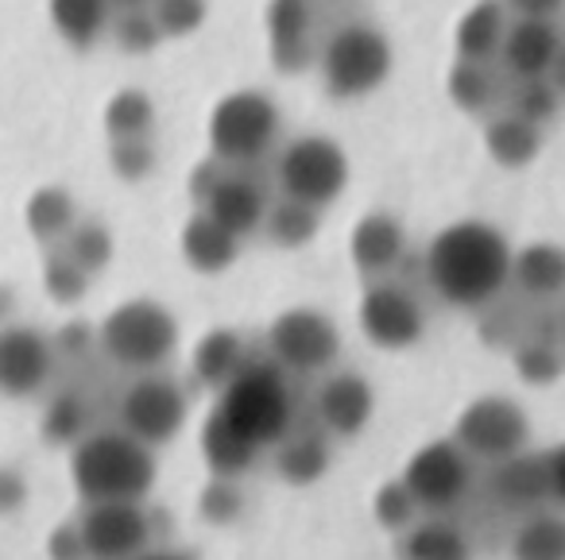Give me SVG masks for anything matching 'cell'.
<instances>
[{
	"label": "cell",
	"instance_id": "6da1fadb",
	"mask_svg": "<svg viewBox=\"0 0 565 560\" xmlns=\"http://www.w3.org/2000/svg\"><path fill=\"white\" fill-rule=\"evenodd\" d=\"M426 279L454 310H484L511 279V244L488 220H454L426 248Z\"/></svg>",
	"mask_w": 565,
	"mask_h": 560
},
{
	"label": "cell",
	"instance_id": "7a4b0ae2",
	"mask_svg": "<svg viewBox=\"0 0 565 560\" xmlns=\"http://www.w3.org/2000/svg\"><path fill=\"white\" fill-rule=\"evenodd\" d=\"M156 480V449L120 426L86 429L71 449V483L82 503H143Z\"/></svg>",
	"mask_w": 565,
	"mask_h": 560
},
{
	"label": "cell",
	"instance_id": "3957f363",
	"mask_svg": "<svg viewBox=\"0 0 565 560\" xmlns=\"http://www.w3.org/2000/svg\"><path fill=\"white\" fill-rule=\"evenodd\" d=\"M213 413L256 452L275 449L295 429L291 379L271 359H244L241 371L217 390Z\"/></svg>",
	"mask_w": 565,
	"mask_h": 560
},
{
	"label": "cell",
	"instance_id": "277c9868",
	"mask_svg": "<svg viewBox=\"0 0 565 560\" xmlns=\"http://www.w3.org/2000/svg\"><path fill=\"white\" fill-rule=\"evenodd\" d=\"M97 344L117 367L132 375L159 371L179 348V321L159 298H128L105 313Z\"/></svg>",
	"mask_w": 565,
	"mask_h": 560
},
{
	"label": "cell",
	"instance_id": "5b68a950",
	"mask_svg": "<svg viewBox=\"0 0 565 560\" xmlns=\"http://www.w3.org/2000/svg\"><path fill=\"white\" fill-rule=\"evenodd\" d=\"M392 40L376 24H364V20L341 24L318 47V71H322V86L333 101L372 97L392 78Z\"/></svg>",
	"mask_w": 565,
	"mask_h": 560
},
{
	"label": "cell",
	"instance_id": "8992f818",
	"mask_svg": "<svg viewBox=\"0 0 565 560\" xmlns=\"http://www.w3.org/2000/svg\"><path fill=\"white\" fill-rule=\"evenodd\" d=\"M282 132V112L264 89H233L210 112V155L236 171H248L271 155Z\"/></svg>",
	"mask_w": 565,
	"mask_h": 560
},
{
	"label": "cell",
	"instance_id": "52a82bcc",
	"mask_svg": "<svg viewBox=\"0 0 565 560\" xmlns=\"http://www.w3.org/2000/svg\"><path fill=\"white\" fill-rule=\"evenodd\" d=\"M275 182H279L282 197H295L302 205L326 209V205L345 194L349 155L330 136H299V140H291L279 151Z\"/></svg>",
	"mask_w": 565,
	"mask_h": 560
},
{
	"label": "cell",
	"instance_id": "ba28073f",
	"mask_svg": "<svg viewBox=\"0 0 565 560\" xmlns=\"http://www.w3.org/2000/svg\"><path fill=\"white\" fill-rule=\"evenodd\" d=\"M454 441L461 452L480 464H503V460L526 452L531 441V418L508 395H480L457 413Z\"/></svg>",
	"mask_w": 565,
	"mask_h": 560
},
{
	"label": "cell",
	"instance_id": "9c48e42d",
	"mask_svg": "<svg viewBox=\"0 0 565 560\" xmlns=\"http://www.w3.org/2000/svg\"><path fill=\"white\" fill-rule=\"evenodd\" d=\"M341 356V329L315 305H291L267 325V359L287 375H322Z\"/></svg>",
	"mask_w": 565,
	"mask_h": 560
},
{
	"label": "cell",
	"instance_id": "30bf717a",
	"mask_svg": "<svg viewBox=\"0 0 565 560\" xmlns=\"http://www.w3.org/2000/svg\"><path fill=\"white\" fill-rule=\"evenodd\" d=\"M186 390L163 371L136 375L120 395V429L143 441L148 449H163L186 426Z\"/></svg>",
	"mask_w": 565,
	"mask_h": 560
},
{
	"label": "cell",
	"instance_id": "8fae6325",
	"mask_svg": "<svg viewBox=\"0 0 565 560\" xmlns=\"http://www.w3.org/2000/svg\"><path fill=\"white\" fill-rule=\"evenodd\" d=\"M403 487L418 503L423 514H446L469 495L472 487V460L461 452L454 437L430 441L407 460L403 467Z\"/></svg>",
	"mask_w": 565,
	"mask_h": 560
},
{
	"label": "cell",
	"instance_id": "7c38bea8",
	"mask_svg": "<svg viewBox=\"0 0 565 560\" xmlns=\"http://www.w3.org/2000/svg\"><path fill=\"white\" fill-rule=\"evenodd\" d=\"M74 529L86 560H132L151 549V514L143 503H82Z\"/></svg>",
	"mask_w": 565,
	"mask_h": 560
},
{
	"label": "cell",
	"instance_id": "4fadbf2b",
	"mask_svg": "<svg viewBox=\"0 0 565 560\" xmlns=\"http://www.w3.org/2000/svg\"><path fill=\"white\" fill-rule=\"evenodd\" d=\"M356 321H361V333L384 352L415 348L426 333V313L418 305V298L411 290H403L399 282H384V279H376L361 294Z\"/></svg>",
	"mask_w": 565,
	"mask_h": 560
},
{
	"label": "cell",
	"instance_id": "5bb4252c",
	"mask_svg": "<svg viewBox=\"0 0 565 560\" xmlns=\"http://www.w3.org/2000/svg\"><path fill=\"white\" fill-rule=\"evenodd\" d=\"M55 371V344L35 325L0 329V395L35 398Z\"/></svg>",
	"mask_w": 565,
	"mask_h": 560
},
{
	"label": "cell",
	"instance_id": "9a60e30c",
	"mask_svg": "<svg viewBox=\"0 0 565 560\" xmlns=\"http://www.w3.org/2000/svg\"><path fill=\"white\" fill-rule=\"evenodd\" d=\"M267 51L279 74H302L318 63L315 9L310 0H267Z\"/></svg>",
	"mask_w": 565,
	"mask_h": 560
},
{
	"label": "cell",
	"instance_id": "2e32d148",
	"mask_svg": "<svg viewBox=\"0 0 565 560\" xmlns=\"http://www.w3.org/2000/svg\"><path fill=\"white\" fill-rule=\"evenodd\" d=\"M376 413V390L364 375L356 371H333L318 387V426L326 437L353 441L364 433V426Z\"/></svg>",
	"mask_w": 565,
	"mask_h": 560
},
{
	"label": "cell",
	"instance_id": "e0dca14e",
	"mask_svg": "<svg viewBox=\"0 0 565 560\" xmlns=\"http://www.w3.org/2000/svg\"><path fill=\"white\" fill-rule=\"evenodd\" d=\"M267 205H271V202H267V190L259 186V179L236 171V166H225V171H221V179L213 182V190L202 197V205H198V209H202L205 217L217 220L221 228H228V233L244 240V236L259 233Z\"/></svg>",
	"mask_w": 565,
	"mask_h": 560
},
{
	"label": "cell",
	"instance_id": "ac0fdd59",
	"mask_svg": "<svg viewBox=\"0 0 565 560\" xmlns=\"http://www.w3.org/2000/svg\"><path fill=\"white\" fill-rule=\"evenodd\" d=\"M562 32H557L554 20H515L511 17L508 35H503V47L495 55L503 78H546L550 63L562 51Z\"/></svg>",
	"mask_w": 565,
	"mask_h": 560
},
{
	"label": "cell",
	"instance_id": "d6986e66",
	"mask_svg": "<svg viewBox=\"0 0 565 560\" xmlns=\"http://www.w3.org/2000/svg\"><path fill=\"white\" fill-rule=\"evenodd\" d=\"M403 256H407V228L399 225L395 213L376 209L353 225L349 259H353V267L364 279H384V274H392Z\"/></svg>",
	"mask_w": 565,
	"mask_h": 560
},
{
	"label": "cell",
	"instance_id": "ffe728a7",
	"mask_svg": "<svg viewBox=\"0 0 565 560\" xmlns=\"http://www.w3.org/2000/svg\"><path fill=\"white\" fill-rule=\"evenodd\" d=\"M492 495L503 510L531 514L550 498V475H546V452H519V456L492 464Z\"/></svg>",
	"mask_w": 565,
	"mask_h": 560
},
{
	"label": "cell",
	"instance_id": "44dd1931",
	"mask_svg": "<svg viewBox=\"0 0 565 560\" xmlns=\"http://www.w3.org/2000/svg\"><path fill=\"white\" fill-rule=\"evenodd\" d=\"M179 251H182V259H186L190 271L225 274L228 267L241 259V236H233L228 228H221L213 217H205L202 209H194V217L182 225Z\"/></svg>",
	"mask_w": 565,
	"mask_h": 560
},
{
	"label": "cell",
	"instance_id": "7402d4cb",
	"mask_svg": "<svg viewBox=\"0 0 565 560\" xmlns=\"http://www.w3.org/2000/svg\"><path fill=\"white\" fill-rule=\"evenodd\" d=\"M519 294L531 302H550L565 294V248L554 240H534L526 248L511 251V279Z\"/></svg>",
	"mask_w": 565,
	"mask_h": 560
},
{
	"label": "cell",
	"instance_id": "603a6c76",
	"mask_svg": "<svg viewBox=\"0 0 565 560\" xmlns=\"http://www.w3.org/2000/svg\"><path fill=\"white\" fill-rule=\"evenodd\" d=\"M508 24H511V12L503 9V0H477L454 32L457 58H465V63H495V55L503 47V35H508Z\"/></svg>",
	"mask_w": 565,
	"mask_h": 560
},
{
	"label": "cell",
	"instance_id": "cb8c5ba5",
	"mask_svg": "<svg viewBox=\"0 0 565 560\" xmlns=\"http://www.w3.org/2000/svg\"><path fill=\"white\" fill-rule=\"evenodd\" d=\"M275 472L291 487H310L330 472V437L322 429H291L275 444Z\"/></svg>",
	"mask_w": 565,
	"mask_h": 560
},
{
	"label": "cell",
	"instance_id": "d4e9b609",
	"mask_svg": "<svg viewBox=\"0 0 565 560\" xmlns=\"http://www.w3.org/2000/svg\"><path fill=\"white\" fill-rule=\"evenodd\" d=\"M484 151L492 155L495 166H503V171H523V166H531L534 159H539L542 128L526 125L523 117H515V112L503 109V112H495V117H488Z\"/></svg>",
	"mask_w": 565,
	"mask_h": 560
},
{
	"label": "cell",
	"instance_id": "484cf974",
	"mask_svg": "<svg viewBox=\"0 0 565 560\" xmlns=\"http://www.w3.org/2000/svg\"><path fill=\"white\" fill-rule=\"evenodd\" d=\"M503 89H508V78H503V71L495 63H465V58H457L449 66L446 94L469 117L492 112L503 101Z\"/></svg>",
	"mask_w": 565,
	"mask_h": 560
},
{
	"label": "cell",
	"instance_id": "4316f807",
	"mask_svg": "<svg viewBox=\"0 0 565 560\" xmlns=\"http://www.w3.org/2000/svg\"><path fill=\"white\" fill-rule=\"evenodd\" d=\"M47 17L55 35L74 51H89L102 43L113 24L109 0H47Z\"/></svg>",
	"mask_w": 565,
	"mask_h": 560
},
{
	"label": "cell",
	"instance_id": "83f0119b",
	"mask_svg": "<svg viewBox=\"0 0 565 560\" xmlns=\"http://www.w3.org/2000/svg\"><path fill=\"white\" fill-rule=\"evenodd\" d=\"M24 225L43 248H58L78 225V205H74L71 190L63 186H40L24 205Z\"/></svg>",
	"mask_w": 565,
	"mask_h": 560
},
{
	"label": "cell",
	"instance_id": "f1b7e54d",
	"mask_svg": "<svg viewBox=\"0 0 565 560\" xmlns=\"http://www.w3.org/2000/svg\"><path fill=\"white\" fill-rule=\"evenodd\" d=\"M202 456H205V467L213 472V480H241L256 467V460L264 452H256L252 444H244L217 413H210L202 426Z\"/></svg>",
	"mask_w": 565,
	"mask_h": 560
},
{
	"label": "cell",
	"instance_id": "f546056e",
	"mask_svg": "<svg viewBox=\"0 0 565 560\" xmlns=\"http://www.w3.org/2000/svg\"><path fill=\"white\" fill-rule=\"evenodd\" d=\"M403 560H472V545L454 521L446 518H426L415 521L411 529H403L399 545Z\"/></svg>",
	"mask_w": 565,
	"mask_h": 560
},
{
	"label": "cell",
	"instance_id": "4dcf8cb0",
	"mask_svg": "<svg viewBox=\"0 0 565 560\" xmlns=\"http://www.w3.org/2000/svg\"><path fill=\"white\" fill-rule=\"evenodd\" d=\"M244 359H248V352H244V341L236 329H210L194 348V375L198 383L221 390L241 371Z\"/></svg>",
	"mask_w": 565,
	"mask_h": 560
},
{
	"label": "cell",
	"instance_id": "1f68e13d",
	"mask_svg": "<svg viewBox=\"0 0 565 560\" xmlns=\"http://www.w3.org/2000/svg\"><path fill=\"white\" fill-rule=\"evenodd\" d=\"M511 560H565V514L531 510L508 545Z\"/></svg>",
	"mask_w": 565,
	"mask_h": 560
},
{
	"label": "cell",
	"instance_id": "d6a6232c",
	"mask_svg": "<svg viewBox=\"0 0 565 560\" xmlns=\"http://www.w3.org/2000/svg\"><path fill=\"white\" fill-rule=\"evenodd\" d=\"M259 228H264L267 240H271L275 248L299 251V248H307V244L318 236V228H322V209L295 202V197H279V202L267 205L264 225Z\"/></svg>",
	"mask_w": 565,
	"mask_h": 560
},
{
	"label": "cell",
	"instance_id": "836d02e7",
	"mask_svg": "<svg viewBox=\"0 0 565 560\" xmlns=\"http://www.w3.org/2000/svg\"><path fill=\"white\" fill-rule=\"evenodd\" d=\"M105 132L109 140H148L156 132V101L143 89H117L105 105Z\"/></svg>",
	"mask_w": 565,
	"mask_h": 560
},
{
	"label": "cell",
	"instance_id": "e575fe53",
	"mask_svg": "<svg viewBox=\"0 0 565 560\" xmlns=\"http://www.w3.org/2000/svg\"><path fill=\"white\" fill-rule=\"evenodd\" d=\"M511 364L526 387H550L565 375V352L550 336H523L511 348Z\"/></svg>",
	"mask_w": 565,
	"mask_h": 560
},
{
	"label": "cell",
	"instance_id": "d590c367",
	"mask_svg": "<svg viewBox=\"0 0 565 560\" xmlns=\"http://www.w3.org/2000/svg\"><path fill=\"white\" fill-rule=\"evenodd\" d=\"M562 97L550 89L546 78H508V89H503V109L515 112V117H523L526 125H554L557 112H562Z\"/></svg>",
	"mask_w": 565,
	"mask_h": 560
},
{
	"label": "cell",
	"instance_id": "8d00e7d4",
	"mask_svg": "<svg viewBox=\"0 0 565 560\" xmlns=\"http://www.w3.org/2000/svg\"><path fill=\"white\" fill-rule=\"evenodd\" d=\"M58 248H63L66 256H71L74 263L89 274V279H94V274H102L105 267L113 263V233L102 225V220H78V225L71 228V236H66Z\"/></svg>",
	"mask_w": 565,
	"mask_h": 560
},
{
	"label": "cell",
	"instance_id": "74e56055",
	"mask_svg": "<svg viewBox=\"0 0 565 560\" xmlns=\"http://www.w3.org/2000/svg\"><path fill=\"white\" fill-rule=\"evenodd\" d=\"M89 282H94V279H89V274L82 271V267L74 263L63 248H51L47 263H43V290H47L51 302H58V305L82 302V298H86V290H89Z\"/></svg>",
	"mask_w": 565,
	"mask_h": 560
},
{
	"label": "cell",
	"instance_id": "f35d334b",
	"mask_svg": "<svg viewBox=\"0 0 565 560\" xmlns=\"http://www.w3.org/2000/svg\"><path fill=\"white\" fill-rule=\"evenodd\" d=\"M156 17L163 40H190L205 24V0H151L148 4Z\"/></svg>",
	"mask_w": 565,
	"mask_h": 560
},
{
	"label": "cell",
	"instance_id": "ab89813d",
	"mask_svg": "<svg viewBox=\"0 0 565 560\" xmlns=\"http://www.w3.org/2000/svg\"><path fill=\"white\" fill-rule=\"evenodd\" d=\"M109 28H113L117 47L128 51V55H151V51L163 43V32H159L151 9H125L117 24H109Z\"/></svg>",
	"mask_w": 565,
	"mask_h": 560
},
{
	"label": "cell",
	"instance_id": "60d3db41",
	"mask_svg": "<svg viewBox=\"0 0 565 560\" xmlns=\"http://www.w3.org/2000/svg\"><path fill=\"white\" fill-rule=\"evenodd\" d=\"M372 514H376V521L384 529H392V534H403V529H411L418 521V503L411 498V491L403 487V480H387L384 487L376 491V498H372Z\"/></svg>",
	"mask_w": 565,
	"mask_h": 560
},
{
	"label": "cell",
	"instance_id": "b9f144b4",
	"mask_svg": "<svg viewBox=\"0 0 565 560\" xmlns=\"http://www.w3.org/2000/svg\"><path fill=\"white\" fill-rule=\"evenodd\" d=\"M109 171L120 182H143L156 171V143L148 140H109Z\"/></svg>",
	"mask_w": 565,
	"mask_h": 560
},
{
	"label": "cell",
	"instance_id": "7bdbcfd3",
	"mask_svg": "<svg viewBox=\"0 0 565 560\" xmlns=\"http://www.w3.org/2000/svg\"><path fill=\"white\" fill-rule=\"evenodd\" d=\"M43 429H47L51 441H78L82 433H86V410H82V402L74 395H63L51 402L47 410V421H43Z\"/></svg>",
	"mask_w": 565,
	"mask_h": 560
},
{
	"label": "cell",
	"instance_id": "ee69618b",
	"mask_svg": "<svg viewBox=\"0 0 565 560\" xmlns=\"http://www.w3.org/2000/svg\"><path fill=\"white\" fill-rule=\"evenodd\" d=\"M202 514L213 518L217 526L233 521L241 514V495H236V480H213L210 487L202 491Z\"/></svg>",
	"mask_w": 565,
	"mask_h": 560
},
{
	"label": "cell",
	"instance_id": "f6af8a7d",
	"mask_svg": "<svg viewBox=\"0 0 565 560\" xmlns=\"http://www.w3.org/2000/svg\"><path fill=\"white\" fill-rule=\"evenodd\" d=\"M28 495H32V487H28V480L17 472V467L0 464V514H17L24 510Z\"/></svg>",
	"mask_w": 565,
	"mask_h": 560
},
{
	"label": "cell",
	"instance_id": "bcb514c9",
	"mask_svg": "<svg viewBox=\"0 0 565 560\" xmlns=\"http://www.w3.org/2000/svg\"><path fill=\"white\" fill-rule=\"evenodd\" d=\"M515 20H554L565 12V0H503Z\"/></svg>",
	"mask_w": 565,
	"mask_h": 560
},
{
	"label": "cell",
	"instance_id": "7dc6e473",
	"mask_svg": "<svg viewBox=\"0 0 565 560\" xmlns=\"http://www.w3.org/2000/svg\"><path fill=\"white\" fill-rule=\"evenodd\" d=\"M51 549V560H86V549H82V537L74 529V521H66L63 529H55L47 541Z\"/></svg>",
	"mask_w": 565,
	"mask_h": 560
},
{
	"label": "cell",
	"instance_id": "c3c4849f",
	"mask_svg": "<svg viewBox=\"0 0 565 560\" xmlns=\"http://www.w3.org/2000/svg\"><path fill=\"white\" fill-rule=\"evenodd\" d=\"M546 475H550V498L565 506V444L546 452Z\"/></svg>",
	"mask_w": 565,
	"mask_h": 560
},
{
	"label": "cell",
	"instance_id": "681fc988",
	"mask_svg": "<svg viewBox=\"0 0 565 560\" xmlns=\"http://www.w3.org/2000/svg\"><path fill=\"white\" fill-rule=\"evenodd\" d=\"M546 82H550V89H554V94L565 101V43H562V51L554 55V63H550Z\"/></svg>",
	"mask_w": 565,
	"mask_h": 560
},
{
	"label": "cell",
	"instance_id": "f907efd6",
	"mask_svg": "<svg viewBox=\"0 0 565 560\" xmlns=\"http://www.w3.org/2000/svg\"><path fill=\"white\" fill-rule=\"evenodd\" d=\"M132 560H190V557H182V552H174V549H143L140 557H132Z\"/></svg>",
	"mask_w": 565,
	"mask_h": 560
},
{
	"label": "cell",
	"instance_id": "816d5d0a",
	"mask_svg": "<svg viewBox=\"0 0 565 560\" xmlns=\"http://www.w3.org/2000/svg\"><path fill=\"white\" fill-rule=\"evenodd\" d=\"M109 4H113V9L125 12V9H148L151 0H109Z\"/></svg>",
	"mask_w": 565,
	"mask_h": 560
},
{
	"label": "cell",
	"instance_id": "f5cc1de1",
	"mask_svg": "<svg viewBox=\"0 0 565 560\" xmlns=\"http://www.w3.org/2000/svg\"><path fill=\"white\" fill-rule=\"evenodd\" d=\"M562 333H565V317H562Z\"/></svg>",
	"mask_w": 565,
	"mask_h": 560
}]
</instances>
